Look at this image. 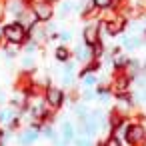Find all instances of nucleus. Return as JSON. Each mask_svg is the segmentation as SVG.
Segmentation results:
<instances>
[{
  "label": "nucleus",
  "mask_w": 146,
  "mask_h": 146,
  "mask_svg": "<svg viewBox=\"0 0 146 146\" xmlns=\"http://www.w3.org/2000/svg\"><path fill=\"white\" fill-rule=\"evenodd\" d=\"M30 8L34 10L38 22H48L54 16V8H52V4L48 2V0H32Z\"/></svg>",
  "instance_id": "obj_2"
},
{
  "label": "nucleus",
  "mask_w": 146,
  "mask_h": 146,
  "mask_svg": "<svg viewBox=\"0 0 146 146\" xmlns=\"http://www.w3.org/2000/svg\"><path fill=\"white\" fill-rule=\"evenodd\" d=\"M72 136H74V128H72V124H70V122H64V124H62V138H64V144L70 142Z\"/></svg>",
  "instance_id": "obj_7"
},
{
  "label": "nucleus",
  "mask_w": 146,
  "mask_h": 146,
  "mask_svg": "<svg viewBox=\"0 0 146 146\" xmlns=\"http://www.w3.org/2000/svg\"><path fill=\"white\" fill-rule=\"evenodd\" d=\"M48 2H50V4H56V2H60V0H48Z\"/></svg>",
  "instance_id": "obj_17"
},
{
  "label": "nucleus",
  "mask_w": 146,
  "mask_h": 146,
  "mask_svg": "<svg viewBox=\"0 0 146 146\" xmlns=\"http://www.w3.org/2000/svg\"><path fill=\"white\" fill-rule=\"evenodd\" d=\"M142 138H144V128H142V126L134 124V126L128 128V132H126V140H128L130 144H136V142H140Z\"/></svg>",
  "instance_id": "obj_5"
},
{
  "label": "nucleus",
  "mask_w": 146,
  "mask_h": 146,
  "mask_svg": "<svg viewBox=\"0 0 146 146\" xmlns=\"http://www.w3.org/2000/svg\"><path fill=\"white\" fill-rule=\"evenodd\" d=\"M44 136H46V138H50V140H56V134H54L52 126H46V128H44Z\"/></svg>",
  "instance_id": "obj_12"
},
{
  "label": "nucleus",
  "mask_w": 146,
  "mask_h": 146,
  "mask_svg": "<svg viewBox=\"0 0 146 146\" xmlns=\"http://www.w3.org/2000/svg\"><path fill=\"white\" fill-rule=\"evenodd\" d=\"M68 54H70L68 48H64V46H58L56 48V58L58 60H68Z\"/></svg>",
  "instance_id": "obj_10"
},
{
  "label": "nucleus",
  "mask_w": 146,
  "mask_h": 146,
  "mask_svg": "<svg viewBox=\"0 0 146 146\" xmlns=\"http://www.w3.org/2000/svg\"><path fill=\"white\" fill-rule=\"evenodd\" d=\"M100 24L98 22H92V24H86V28H84V32H82V36H84V44H88V46H92V44H96L98 40H100Z\"/></svg>",
  "instance_id": "obj_3"
},
{
  "label": "nucleus",
  "mask_w": 146,
  "mask_h": 146,
  "mask_svg": "<svg viewBox=\"0 0 146 146\" xmlns=\"http://www.w3.org/2000/svg\"><path fill=\"white\" fill-rule=\"evenodd\" d=\"M92 6L98 8V10H108L112 4H114V0H90Z\"/></svg>",
  "instance_id": "obj_8"
},
{
  "label": "nucleus",
  "mask_w": 146,
  "mask_h": 146,
  "mask_svg": "<svg viewBox=\"0 0 146 146\" xmlns=\"http://www.w3.org/2000/svg\"><path fill=\"white\" fill-rule=\"evenodd\" d=\"M34 50H36V42H30V44L26 46V52H28V54H32Z\"/></svg>",
  "instance_id": "obj_15"
},
{
  "label": "nucleus",
  "mask_w": 146,
  "mask_h": 146,
  "mask_svg": "<svg viewBox=\"0 0 146 146\" xmlns=\"http://www.w3.org/2000/svg\"><path fill=\"white\" fill-rule=\"evenodd\" d=\"M10 116H12V112H10V110H2V112H0V122H6Z\"/></svg>",
  "instance_id": "obj_14"
},
{
  "label": "nucleus",
  "mask_w": 146,
  "mask_h": 146,
  "mask_svg": "<svg viewBox=\"0 0 146 146\" xmlns=\"http://www.w3.org/2000/svg\"><path fill=\"white\" fill-rule=\"evenodd\" d=\"M58 38H60L62 42H70V40H72V32L64 30V32H60V34H58Z\"/></svg>",
  "instance_id": "obj_11"
},
{
  "label": "nucleus",
  "mask_w": 146,
  "mask_h": 146,
  "mask_svg": "<svg viewBox=\"0 0 146 146\" xmlns=\"http://www.w3.org/2000/svg\"><path fill=\"white\" fill-rule=\"evenodd\" d=\"M2 36H4L8 42L22 44V42L28 38V28L16 20V22H10V24H6V26L2 28Z\"/></svg>",
  "instance_id": "obj_1"
},
{
  "label": "nucleus",
  "mask_w": 146,
  "mask_h": 146,
  "mask_svg": "<svg viewBox=\"0 0 146 146\" xmlns=\"http://www.w3.org/2000/svg\"><path fill=\"white\" fill-rule=\"evenodd\" d=\"M32 64H34V60H32L30 56H26V58H24V66L28 68V66H32Z\"/></svg>",
  "instance_id": "obj_16"
},
{
  "label": "nucleus",
  "mask_w": 146,
  "mask_h": 146,
  "mask_svg": "<svg viewBox=\"0 0 146 146\" xmlns=\"http://www.w3.org/2000/svg\"><path fill=\"white\" fill-rule=\"evenodd\" d=\"M94 82H96V76H86V78H84V86H86V88L94 86Z\"/></svg>",
  "instance_id": "obj_13"
},
{
  "label": "nucleus",
  "mask_w": 146,
  "mask_h": 146,
  "mask_svg": "<svg viewBox=\"0 0 146 146\" xmlns=\"http://www.w3.org/2000/svg\"><path fill=\"white\" fill-rule=\"evenodd\" d=\"M48 100H50L52 106H58V104L62 102V92L56 90V88H50V90H48Z\"/></svg>",
  "instance_id": "obj_6"
},
{
  "label": "nucleus",
  "mask_w": 146,
  "mask_h": 146,
  "mask_svg": "<svg viewBox=\"0 0 146 146\" xmlns=\"http://www.w3.org/2000/svg\"><path fill=\"white\" fill-rule=\"evenodd\" d=\"M124 26H126V20H124L122 16H118V18H114V20H108V22L104 24V28H106V32H108L110 36L120 34V32L124 30Z\"/></svg>",
  "instance_id": "obj_4"
},
{
  "label": "nucleus",
  "mask_w": 146,
  "mask_h": 146,
  "mask_svg": "<svg viewBox=\"0 0 146 146\" xmlns=\"http://www.w3.org/2000/svg\"><path fill=\"white\" fill-rule=\"evenodd\" d=\"M38 138V132L36 130H28L24 136H22V144H30V142H34Z\"/></svg>",
  "instance_id": "obj_9"
}]
</instances>
